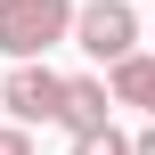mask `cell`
<instances>
[{"mask_svg": "<svg viewBox=\"0 0 155 155\" xmlns=\"http://www.w3.org/2000/svg\"><path fill=\"white\" fill-rule=\"evenodd\" d=\"M131 155H155V114H147V131H139V139H131Z\"/></svg>", "mask_w": 155, "mask_h": 155, "instance_id": "obj_8", "label": "cell"}, {"mask_svg": "<svg viewBox=\"0 0 155 155\" xmlns=\"http://www.w3.org/2000/svg\"><path fill=\"white\" fill-rule=\"evenodd\" d=\"M0 155H33V123L8 114V123H0Z\"/></svg>", "mask_w": 155, "mask_h": 155, "instance_id": "obj_7", "label": "cell"}, {"mask_svg": "<svg viewBox=\"0 0 155 155\" xmlns=\"http://www.w3.org/2000/svg\"><path fill=\"white\" fill-rule=\"evenodd\" d=\"M57 123H65V131H98V123H114V82H106V74H65V106H57Z\"/></svg>", "mask_w": 155, "mask_h": 155, "instance_id": "obj_4", "label": "cell"}, {"mask_svg": "<svg viewBox=\"0 0 155 155\" xmlns=\"http://www.w3.org/2000/svg\"><path fill=\"white\" fill-rule=\"evenodd\" d=\"M74 8L82 0H0V57H49L74 41Z\"/></svg>", "mask_w": 155, "mask_h": 155, "instance_id": "obj_1", "label": "cell"}, {"mask_svg": "<svg viewBox=\"0 0 155 155\" xmlns=\"http://www.w3.org/2000/svg\"><path fill=\"white\" fill-rule=\"evenodd\" d=\"M74 49L98 57V65L131 57V49H139V8H131V0H82V8H74Z\"/></svg>", "mask_w": 155, "mask_h": 155, "instance_id": "obj_2", "label": "cell"}, {"mask_svg": "<svg viewBox=\"0 0 155 155\" xmlns=\"http://www.w3.org/2000/svg\"><path fill=\"white\" fill-rule=\"evenodd\" d=\"M65 155H131V131H114V123H98V131H74V147Z\"/></svg>", "mask_w": 155, "mask_h": 155, "instance_id": "obj_6", "label": "cell"}, {"mask_svg": "<svg viewBox=\"0 0 155 155\" xmlns=\"http://www.w3.org/2000/svg\"><path fill=\"white\" fill-rule=\"evenodd\" d=\"M0 106H8L16 123H57V106H65V74H49L41 57H16L8 82H0Z\"/></svg>", "mask_w": 155, "mask_h": 155, "instance_id": "obj_3", "label": "cell"}, {"mask_svg": "<svg viewBox=\"0 0 155 155\" xmlns=\"http://www.w3.org/2000/svg\"><path fill=\"white\" fill-rule=\"evenodd\" d=\"M106 82H114V106H139V114H155V49L114 57V65H106Z\"/></svg>", "mask_w": 155, "mask_h": 155, "instance_id": "obj_5", "label": "cell"}]
</instances>
